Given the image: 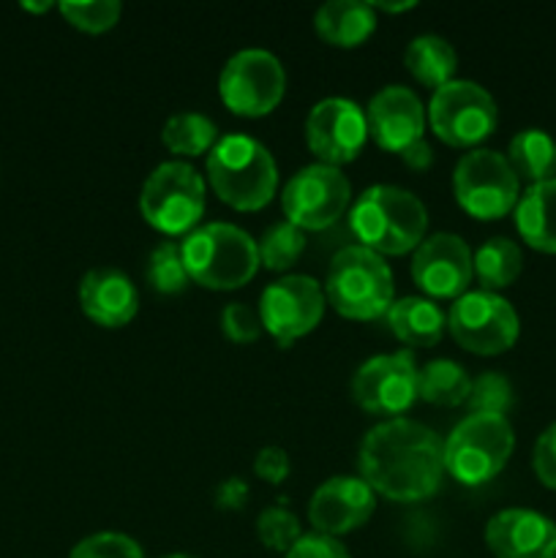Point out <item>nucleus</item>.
Here are the masks:
<instances>
[{
    "instance_id": "nucleus-27",
    "label": "nucleus",
    "mask_w": 556,
    "mask_h": 558,
    "mask_svg": "<svg viewBox=\"0 0 556 558\" xmlns=\"http://www.w3.org/2000/svg\"><path fill=\"white\" fill-rule=\"evenodd\" d=\"M469 390H472V379L452 360H431L418 374L420 401L434 403V407H461L467 403Z\"/></svg>"
},
{
    "instance_id": "nucleus-23",
    "label": "nucleus",
    "mask_w": 556,
    "mask_h": 558,
    "mask_svg": "<svg viewBox=\"0 0 556 558\" xmlns=\"http://www.w3.org/2000/svg\"><path fill=\"white\" fill-rule=\"evenodd\" d=\"M387 327L392 336L407 347H434L442 341V332L447 327V316L439 305L428 298H403L396 300L387 311Z\"/></svg>"
},
{
    "instance_id": "nucleus-22",
    "label": "nucleus",
    "mask_w": 556,
    "mask_h": 558,
    "mask_svg": "<svg viewBox=\"0 0 556 558\" xmlns=\"http://www.w3.org/2000/svg\"><path fill=\"white\" fill-rule=\"evenodd\" d=\"M516 229L534 251L556 254V178L523 191L516 205Z\"/></svg>"
},
{
    "instance_id": "nucleus-29",
    "label": "nucleus",
    "mask_w": 556,
    "mask_h": 558,
    "mask_svg": "<svg viewBox=\"0 0 556 558\" xmlns=\"http://www.w3.org/2000/svg\"><path fill=\"white\" fill-rule=\"evenodd\" d=\"M145 278H147V283H150L153 292L164 294V298L185 292V287L191 283V278H189V270H185L180 243H172V240H164V243H158L156 248L150 251V256H147Z\"/></svg>"
},
{
    "instance_id": "nucleus-35",
    "label": "nucleus",
    "mask_w": 556,
    "mask_h": 558,
    "mask_svg": "<svg viewBox=\"0 0 556 558\" xmlns=\"http://www.w3.org/2000/svg\"><path fill=\"white\" fill-rule=\"evenodd\" d=\"M221 330L232 343H254L265 327H262L259 311L245 303H229L221 311Z\"/></svg>"
},
{
    "instance_id": "nucleus-25",
    "label": "nucleus",
    "mask_w": 556,
    "mask_h": 558,
    "mask_svg": "<svg viewBox=\"0 0 556 558\" xmlns=\"http://www.w3.org/2000/svg\"><path fill=\"white\" fill-rule=\"evenodd\" d=\"M403 63H407V71L420 85L439 90L447 82H452V74L458 69V54L450 41L434 36V33H425V36L409 41L407 52H403Z\"/></svg>"
},
{
    "instance_id": "nucleus-36",
    "label": "nucleus",
    "mask_w": 556,
    "mask_h": 558,
    "mask_svg": "<svg viewBox=\"0 0 556 558\" xmlns=\"http://www.w3.org/2000/svg\"><path fill=\"white\" fill-rule=\"evenodd\" d=\"M532 466L545 488L556 490V423H551L534 441Z\"/></svg>"
},
{
    "instance_id": "nucleus-16",
    "label": "nucleus",
    "mask_w": 556,
    "mask_h": 558,
    "mask_svg": "<svg viewBox=\"0 0 556 558\" xmlns=\"http://www.w3.org/2000/svg\"><path fill=\"white\" fill-rule=\"evenodd\" d=\"M472 276V251L458 234L436 232L414 248L412 278L428 298L458 300L467 294Z\"/></svg>"
},
{
    "instance_id": "nucleus-3",
    "label": "nucleus",
    "mask_w": 556,
    "mask_h": 558,
    "mask_svg": "<svg viewBox=\"0 0 556 558\" xmlns=\"http://www.w3.org/2000/svg\"><path fill=\"white\" fill-rule=\"evenodd\" d=\"M207 183L223 205L254 213L270 205L278 189V167L262 142L245 134H229L207 153Z\"/></svg>"
},
{
    "instance_id": "nucleus-26",
    "label": "nucleus",
    "mask_w": 556,
    "mask_h": 558,
    "mask_svg": "<svg viewBox=\"0 0 556 558\" xmlns=\"http://www.w3.org/2000/svg\"><path fill=\"white\" fill-rule=\"evenodd\" d=\"M472 265L474 276L483 283L485 292H499V289L510 287L521 276L523 254L510 238H491L474 251Z\"/></svg>"
},
{
    "instance_id": "nucleus-20",
    "label": "nucleus",
    "mask_w": 556,
    "mask_h": 558,
    "mask_svg": "<svg viewBox=\"0 0 556 558\" xmlns=\"http://www.w3.org/2000/svg\"><path fill=\"white\" fill-rule=\"evenodd\" d=\"M80 308L82 314L98 327L118 330L125 327L140 311V292L125 272L114 267H96L87 270L80 281Z\"/></svg>"
},
{
    "instance_id": "nucleus-37",
    "label": "nucleus",
    "mask_w": 556,
    "mask_h": 558,
    "mask_svg": "<svg viewBox=\"0 0 556 558\" xmlns=\"http://www.w3.org/2000/svg\"><path fill=\"white\" fill-rule=\"evenodd\" d=\"M287 558H352L349 550L338 543L336 537H327V534H303L298 543L292 545Z\"/></svg>"
},
{
    "instance_id": "nucleus-39",
    "label": "nucleus",
    "mask_w": 556,
    "mask_h": 558,
    "mask_svg": "<svg viewBox=\"0 0 556 558\" xmlns=\"http://www.w3.org/2000/svg\"><path fill=\"white\" fill-rule=\"evenodd\" d=\"M245 501H249V485H245V480L229 477L216 488V505L221 510H240Z\"/></svg>"
},
{
    "instance_id": "nucleus-17",
    "label": "nucleus",
    "mask_w": 556,
    "mask_h": 558,
    "mask_svg": "<svg viewBox=\"0 0 556 558\" xmlns=\"http://www.w3.org/2000/svg\"><path fill=\"white\" fill-rule=\"evenodd\" d=\"M365 123L368 136H374L382 150L401 156L403 150L423 142L425 107L409 87H382L365 109Z\"/></svg>"
},
{
    "instance_id": "nucleus-41",
    "label": "nucleus",
    "mask_w": 556,
    "mask_h": 558,
    "mask_svg": "<svg viewBox=\"0 0 556 558\" xmlns=\"http://www.w3.org/2000/svg\"><path fill=\"white\" fill-rule=\"evenodd\" d=\"M371 5H374V11H387V14H398V11L414 9L412 0H407V3H371Z\"/></svg>"
},
{
    "instance_id": "nucleus-21",
    "label": "nucleus",
    "mask_w": 556,
    "mask_h": 558,
    "mask_svg": "<svg viewBox=\"0 0 556 558\" xmlns=\"http://www.w3.org/2000/svg\"><path fill=\"white\" fill-rule=\"evenodd\" d=\"M314 31L330 47H360L376 31V11L363 0H330L316 9Z\"/></svg>"
},
{
    "instance_id": "nucleus-14",
    "label": "nucleus",
    "mask_w": 556,
    "mask_h": 558,
    "mask_svg": "<svg viewBox=\"0 0 556 558\" xmlns=\"http://www.w3.org/2000/svg\"><path fill=\"white\" fill-rule=\"evenodd\" d=\"M325 316V292L311 276H287L273 281L259 298L262 327L281 349L309 336Z\"/></svg>"
},
{
    "instance_id": "nucleus-32",
    "label": "nucleus",
    "mask_w": 556,
    "mask_h": 558,
    "mask_svg": "<svg viewBox=\"0 0 556 558\" xmlns=\"http://www.w3.org/2000/svg\"><path fill=\"white\" fill-rule=\"evenodd\" d=\"M510 407L512 387L501 374L488 371V374L478 376V379L472 381V390H469L467 398L469 414H501V417H505Z\"/></svg>"
},
{
    "instance_id": "nucleus-24",
    "label": "nucleus",
    "mask_w": 556,
    "mask_h": 558,
    "mask_svg": "<svg viewBox=\"0 0 556 558\" xmlns=\"http://www.w3.org/2000/svg\"><path fill=\"white\" fill-rule=\"evenodd\" d=\"M507 163L518 180L529 185L545 183L556 178V140L543 129L518 131L507 147Z\"/></svg>"
},
{
    "instance_id": "nucleus-38",
    "label": "nucleus",
    "mask_w": 556,
    "mask_h": 558,
    "mask_svg": "<svg viewBox=\"0 0 556 558\" xmlns=\"http://www.w3.org/2000/svg\"><path fill=\"white\" fill-rule=\"evenodd\" d=\"M256 477L270 485H281L289 477V456L281 447H262L254 458Z\"/></svg>"
},
{
    "instance_id": "nucleus-31",
    "label": "nucleus",
    "mask_w": 556,
    "mask_h": 558,
    "mask_svg": "<svg viewBox=\"0 0 556 558\" xmlns=\"http://www.w3.org/2000/svg\"><path fill=\"white\" fill-rule=\"evenodd\" d=\"M256 537L265 545L267 550H278V554H289L292 545L303 537L300 532V521L294 512H289L287 507L276 505L267 507L256 518Z\"/></svg>"
},
{
    "instance_id": "nucleus-19",
    "label": "nucleus",
    "mask_w": 556,
    "mask_h": 558,
    "mask_svg": "<svg viewBox=\"0 0 556 558\" xmlns=\"http://www.w3.org/2000/svg\"><path fill=\"white\" fill-rule=\"evenodd\" d=\"M485 545L496 558H556V523L543 512L510 507L488 521Z\"/></svg>"
},
{
    "instance_id": "nucleus-1",
    "label": "nucleus",
    "mask_w": 556,
    "mask_h": 558,
    "mask_svg": "<svg viewBox=\"0 0 556 558\" xmlns=\"http://www.w3.org/2000/svg\"><path fill=\"white\" fill-rule=\"evenodd\" d=\"M360 480L390 501H423L445 477V441L414 420H385L360 441Z\"/></svg>"
},
{
    "instance_id": "nucleus-7",
    "label": "nucleus",
    "mask_w": 556,
    "mask_h": 558,
    "mask_svg": "<svg viewBox=\"0 0 556 558\" xmlns=\"http://www.w3.org/2000/svg\"><path fill=\"white\" fill-rule=\"evenodd\" d=\"M140 213L167 238L191 234L205 216V180L191 163L164 161L142 183Z\"/></svg>"
},
{
    "instance_id": "nucleus-33",
    "label": "nucleus",
    "mask_w": 556,
    "mask_h": 558,
    "mask_svg": "<svg viewBox=\"0 0 556 558\" xmlns=\"http://www.w3.org/2000/svg\"><path fill=\"white\" fill-rule=\"evenodd\" d=\"M58 9L65 16V22L74 25L76 31L104 33L114 27L123 5L118 0H90V3H60Z\"/></svg>"
},
{
    "instance_id": "nucleus-43",
    "label": "nucleus",
    "mask_w": 556,
    "mask_h": 558,
    "mask_svg": "<svg viewBox=\"0 0 556 558\" xmlns=\"http://www.w3.org/2000/svg\"><path fill=\"white\" fill-rule=\"evenodd\" d=\"M164 558H194V556H185V554H174V556H164Z\"/></svg>"
},
{
    "instance_id": "nucleus-13",
    "label": "nucleus",
    "mask_w": 556,
    "mask_h": 558,
    "mask_svg": "<svg viewBox=\"0 0 556 558\" xmlns=\"http://www.w3.org/2000/svg\"><path fill=\"white\" fill-rule=\"evenodd\" d=\"M418 363L414 354L401 349L365 360L352 379V398L363 412L396 420L418 401Z\"/></svg>"
},
{
    "instance_id": "nucleus-12",
    "label": "nucleus",
    "mask_w": 556,
    "mask_h": 558,
    "mask_svg": "<svg viewBox=\"0 0 556 558\" xmlns=\"http://www.w3.org/2000/svg\"><path fill=\"white\" fill-rule=\"evenodd\" d=\"M349 202H352V185L341 169L327 163H311L300 169L281 191V210L287 221L311 232L333 227L347 213Z\"/></svg>"
},
{
    "instance_id": "nucleus-10",
    "label": "nucleus",
    "mask_w": 556,
    "mask_h": 558,
    "mask_svg": "<svg viewBox=\"0 0 556 558\" xmlns=\"http://www.w3.org/2000/svg\"><path fill=\"white\" fill-rule=\"evenodd\" d=\"M447 330L452 341L472 354H501L512 349L521 332V319L510 300L496 292H467L452 303L447 314Z\"/></svg>"
},
{
    "instance_id": "nucleus-30",
    "label": "nucleus",
    "mask_w": 556,
    "mask_h": 558,
    "mask_svg": "<svg viewBox=\"0 0 556 558\" xmlns=\"http://www.w3.org/2000/svg\"><path fill=\"white\" fill-rule=\"evenodd\" d=\"M259 262L273 272H283L300 259V254L305 251V238L303 229H298L294 223L281 221L273 223L265 234H262L259 245Z\"/></svg>"
},
{
    "instance_id": "nucleus-34",
    "label": "nucleus",
    "mask_w": 556,
    "mask_h": 558,
    "mask_svg": "<svg viewBox=\"0 0 556 558\" xmlns=\"http://www.w3.org/2000/svg\"><path fill=\"white\" fill-rule=\"evenodd\" d=\"M69 558H145V554L129 534L98 532L76 543Z\"/></svg>"
},
{
    "instance_id": "nucleus-18",
    "label": "nucleus",
    "mask_w": 556,
    "mask_h": 558,
    "mask_svg": "<svg viewBox=\"0 0 556 558\" xmlns=\"http://www.w3.org/2000/svg\"><path fill=\"white\" fill-rule=\"evenodd\" d=\"M376 510V494L360 477H330L309 501V521L327 537L365 526Z\"/></svg>"
},
{
    "instance_id": "nucleus-42",
    "label": "nucleus",
    "mask_w": 556,
    "mask_h": 558,
    "mask_svg": "<svg viewBox=\"0 0 556 558\" xmlns=\"http://www.w3.org/2000/svg\"><path fill=\"white\" fill-rule=\"evenodd\" d=\"M55 3H22V9L25 11H33V14H44V11L52 9Z\"/></svg>"
},
{
    "instance_id": "nucleus-40",
    "label": "nucleus",
    "mask_w": 556,
    "mask_h": 558,
    "mask_svg": "<svg viewBox=\"0 0 556 558\" xmlns=\"http://www.w3.org/2000/svg\"><path fill=\"white\" fill-rule=\"evenodd\" d=\"M401 158L409 169H414V172H425V169L434 163V153H431V147L425 145V140L418 142V145H412L409 150H403Z\"/></svg>"
},
{
    "instance_id": "nucleus-4",
    "label": "nucleus",
    "mask_w": 556,
    "mask_h": 558,
    "mask_svg": "<svg viewBox=\"0 0 556 558\" xmlns=\"http://www.w3.org/2000/svg\"><path fill=\"white\" fill-rule=\"evenodd\" d=\"M185 270L194 283L205 289H240L259 270V251L254 238L234 223H205L185 234L180 243Z\"/></svg>"
},
{
    "instance_id": "nucleus-5",
    "label": "nucleus",
    "mask_w": 556,
    "mask_h": 558,
    "mask_svg": "<svg viewBox=\"0 0 556 558\" xmlns=\"http://www.w3.org/2000/svg\"><path fill=\"white\" fill-rule=\"evenodd\" d=\"M396 287L387 262L363 245H347L333 256L325 278V300L338 316L371 322L387 316L396 303Z\"/></svg>"
},
{
    "instance_id": "nucleus-8",
    "label": "nucleus",
    "mask_w": 556,
    "mask_h": 558,
    "mask_svg": "<svg viewBox=\"0 0 556 558\" xmlns=\"http://www.w3.org/2000/svg\"><path fill=\"white\" fill-rule=\"evenodd\" d=\"M452 191H456L458 205L469 216L480 221H496L516 210L521 199V180L507 163V156L480 147L456 163Z\"/></svg>"
},
{
    "instance_id": "nucleus-28",
    "label": "nucleus",
    "mask_w": 556,
    "mask_h": 558,
    "mask_svg": "<svg viewBox=\"0 0 556 558\" xmlns=\"http://www.w3.org/2000/svg\"><path fill=\"white\" fill-rule=\"evenodd\" d=\"M161 142L169 153L183 158L210 153L218 142V129L207 114L178 112L164 123Z\"/></svg>"
},
{
    "instance_id": "nucleus-11",
    "label": "nucleus",
    "mask_w": 556,
    "mask_h": 558,
    "mask_svg": "<svg viewBox=\"0 0 556 558\" xmlns=\"http://www.w3.org/2000/svg\"><path fill=\"white\" fill-rule=\"evenodd\" d=\"M428 120L434 134L445 145L474 147L496 131L499 109H496L494 96L483 85L469 80H452L431 96Z\"/></svg>"
},
{
    "instance_id": "nucleus-9",
    "label": "nucleus",
    "mask_w": 556,
    "mask_h": 558,
    "mask_svg": "<svg viewBox=\"0 0 556 558\" xmlns=\"http://www.w3.org/2000/svg\"><path fill=\"white\" fill-rule=\"evenodd\" d=\"M287 71L267 49H240L218 76V93L229 112L240 118H265L281 104Z\"/></svg>"
},
{
    "instance_id": "nucleus-6",
    "label": "nucleus",
    "mask_w": 556,
    "mask_h": 558,
    "mask_svg": "<svg viewBox=\"0 0 556 558\" xmlns=\"http://www.w3.org/2000/svg\"><path fill=\"white\" fill-rule=\"evenodd\" d=\"M516 434L501 414H467L445 441V472L461 485H483L507 466Z\"/></svg>"
},
{
    "instance_id": "nucleus-2",
    "label": "nucleus",
    "mask_w": 556,
    "mask_h": 558,
    "mask_svg": "<svg viewBox=\"0 0 556 558\" xmlns=\"http://www.w3.org/2000/svg\"><path fill=\"white\" fill-rule=\"evenodd\" d=\"M349 229L363 248L379 256H403L425 240L428 213L412 191L387 183L371 185L352 205Z\"/></svg>"
},
{
    "instance_id": "nucleus-15",
    "label": "nucleus",
    "mask_w": 556,
    "mask_h": 558,
    "mask_svg": "<svg viewBox=\"0 0 556 558\" xmlns=\"http://www.w3.org/2000/svg\"><path fill=\"white\" fill-rule=\"evenodd\" d=\"M368 140L365 112L349 98H325L314 104L305 118V142L309 150L327 167H341L354 161Z\"/></svg>"
}]
</instances>
